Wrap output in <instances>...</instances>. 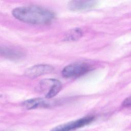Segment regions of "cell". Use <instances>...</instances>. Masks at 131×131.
Listing matches in <instances>:
<instances>
[{"label":"cell","mask_w":131,"mask_h":131,"mask_svg":"<svg viewBox=\"0 0 131 131\" xmlns=\"http://www.w3.org/2000/svg\"><path fill=\"white\" fill-rule=\"evenodd\" d=\"M1 54L4 56L12 59H19L24 56V53L21 51L6 47L1 48Z\"/></svg>","instance_id":"cell-8"},{"label":"cell","mask_w":131,"mask_h":131,"mask_svg":"<svg viewBox=\"0 0 131 131\" xmlns=\"http://www.w3.org/2000/svg\"><path fill=\"white\" fill-rule=\"evenodd\" d=\"M122 105L124 107H129L130 105V97L126 98L122 103Z\"/></svg>","instance_id":"cell-10"},{"label":"cell","mask_w":131,"mask_h":131,"mask_svg":"<svg viewBox=\"0 0 131 131\" xmlns=\"http://www.w3.org/2000/svg\"><path fill=\"white\" fill-rule=\"evenodd\" d=\"M91 70V67L85 62H75L65 67L62 75L66 78L77 77L83 75Z\"/></svg>","instance_id":"cell-2"},{"label":"cell","mask_w":131,"mask_h":131,"mask_svg":"<svg viewBox=\"0 0 131 131\" xmlns=\"http://www.w3.org/2000/svg\"><path fill=\"white\" fill-rule=\"evenodd\" d=\"M50 103L49 101L41 98L30 99L23 103V106L28 110L49 107L50 106Z\"/></svg>","instance_id":"cell-7"},{"label":"cell","mask_w":131,"mask_h":131,"mask_svg":"<svg viewBox=\"0 0 131 131\" xmlns=\"http://www.w3.org/2000/svg\"><path fill=\"white\" fill-rule=\"evenodd\" d=\"M12 13L19 20L33 25L50 24L55 17L52 11L37 6L17 7L12 11Z\"/></svg>","instance_id":"cell-1"},{"label":"cell","mask_w":131,"mask_h":131,"mask_svg":"<svg viewBox=\"0 0 131 131\" xmlns=\"http://www.w3.org/2000/svg\"><path fill=\"white\" fill-rule=\"evenodd\" d=\"M54 70V67L49 64H37L27 69L25 72V75L28 77L33 78L50 73Z\"/></svg>","instance_id":"cell-5"},{"label":"cell","mask_w":131,"mask_h":131,"mask_svg":"<svg viewBox=\"0 0 131 131\" xmlns=\"http://www.w3.org/2000/svg\"><path fill=\"white\" fill-rule=\"evenodd\" d=\"M39 86L42 91H47L46 94L47 98H52L57 95L61 90L62 84L57 79H47L41 81Z\"/></svg>","instance_id":"cell-3"},{"label":"cell","mask_w":131,"mask_h":131,"mask_svg":"<svg viewBox=\"0 0 131 131\" xmlns=\"http://www.w3.org/2000/svg\"><path fill=\"white\" fill-rule=\"evenodd\" d=\"M83 33L79 28H75L71 30L67 33L65 37V40L68 41H74L78 39L82 36Z\"/></svg>","instance_id":"cell-9"},{"label":"cell","mask_w":131,"mask_h":131,"mask_svg":"<svg viewBox=\"0 0 131 131\" xmlns=\"http://www.w3.org/2000/svg\"><path fill=\"white\" fill-rule=\"evenodd\" d=\"M94 120L93 116H87L55 127L52 130H70L83 127L91 123Z\"/></svg>","instance_id":"cell-4"},{"label":"cell","mask_w":131,"mask_h":131,"mask_svg":"<svg viewBox=\"0 0 131 131\" xmlns=\"http://www.w3.org/2000/svg\"><path fill=\"white\" fill-rule=\"evenodd\" d=\"M96 5V1H72L69 3L68 7L72 11H82L92 9Z\"/></svg>","instance_id":"cell-6"}]
</instances>
